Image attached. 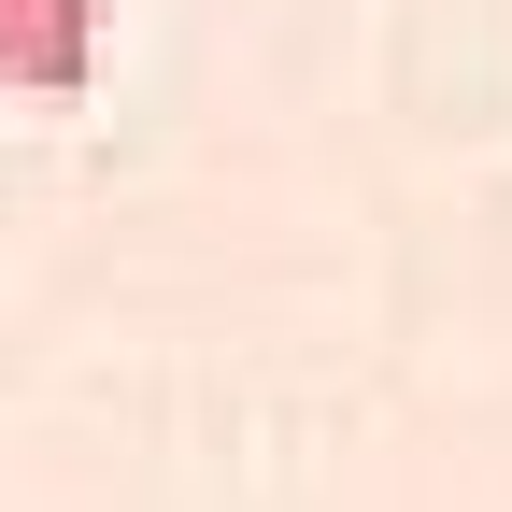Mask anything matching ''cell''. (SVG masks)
I'll list each match as a JSON object with an SVG mask.
<instances>
[{
    "instance_id": "6da1fadb",
    "label": "cell",
    "mask_w": 512,
    "mask_h": 512,
    "mask_svg": "<svg viewBox=\"0 0 512 512\" xmlns=\"http://www.w3.org/2000/svg\"><path fill=\"white\" fill-rule=\"evenodd\" d=\"M0 86L15 100H86L100 86V0H0Z\"/></svg>"
}]
</instances>
